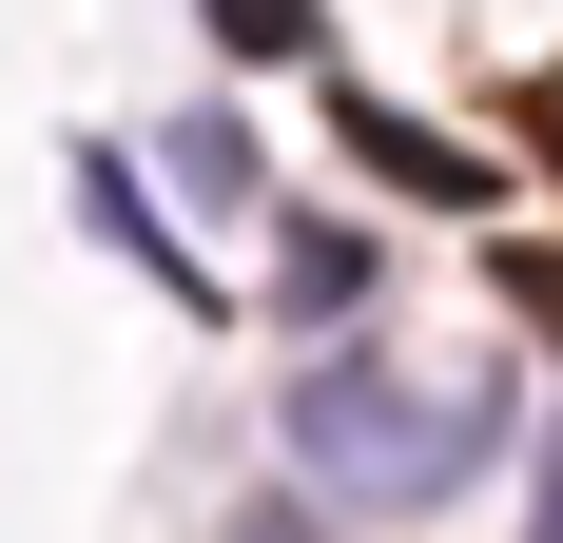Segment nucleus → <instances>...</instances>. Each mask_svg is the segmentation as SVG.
<instances>
[{
	"instance_id": "39448f33",
	"label": "nucleus",
	"mask_w": 563,
	"mask_h": 543,
	"mask_svg": "<svg viewBox=\"0 0 563 543\" xmlns=\"http://www.w3.org/2000/svg\"><path fill=\"white\" fill-rule=\"evenodd\" d=\"M486 291H506L525 330H563V233H506V253H486Z\"/></svg>"
},
{
	"instance_id": "f03ea898",
	"label": "nucleus",
	"mask_w": 563,
	"mask_h": 543,
	"mask_svg": "<svg viewBox=\"0 0 563 543\" xmlns=\"http://www.w3.org/2000/svg\"><path fill=\"white\" fill-rule=\"evenodd\" d=\"M331 136L389 175V195H486V156H466V136H428V117H389V98H350V78H331Z\"/></svg>"
},
{
	"instance_id": "7ed1b4c3",
	"label": "nucleus",
	"mask_w": 563,
	"mask_h": 543,
	"mask_svg": "<svg viewBox=\"0 0 563 543\" xmlns=\"http://www.w3.org/2000/svg\"><path fill=\"white\" fill-rule=\"evenodd\" d=\"M369 272H389L369 233L311 214V233H273V311H291V330H350V311H369Z\"/></svg>"
},
{
	"instance_id": "20e7f679",
	"label": "nucleus",
	"mask_w": 563,
	"mask_h": 543,
	"mask_svg": "<svg viewBox=\"0 0 563 543\" xmlns=\"http://www.w3.org/2000/svg\"><path fill=\"white\" fill-rule=\"evenodd\" d=\"M78 195H98V233H117V253H136V272H175V233H156V195H136V175H117V156L78 175ZM175 291H195V272H175Z\"/></svg>"
},
{
	"instance_id": "423d86ee",
	"label": "nucleus",
	"mask_w": 563,
	"mask_h": 543,
	"mask_svg": "<svg viewBox=\"0 0 563 543\" xmlns=\"http://www.w3.org/2000/svg\"><path fill=\"white\" fill-rule=\"evenodd\" d=\"M195 20H214L233 58H291V40H311V0H195Z\"/></svg>"
},
{
	"instance_id": "1a4fd4ad",
	"label": "nucleus",
	"mask_w": 563,
	"mask_h": 543,
	"mask_svg": "<svg viewBox=\"0 0 563 543\" xmlns=\"http://www.w3.org/2000/svg\"><path fill=\"white\" fill-rule=\"evenodd\" d=\"M525 543H563V446H544V505H525Z\"/></svg>"
},
{
	"instance_id": "0eeeda50",
	"label": "nucleus",
	"mask_w": 563,
	"mask_h": 543,
	"mask_svg": "<svg viewBox=\"0 0 563 543\" xmlns=\"http://www.w3.org/2000/svg\"><path fill=\"white\" fill-rule=\"evenodd\" d=\"M506 117H525V136H544V156H563V78H506Z\"/></svg>"
},
{
	"instance_id": "6e6552de",
	"label": "nucleus",
	"mask_w": 563,
	"mask_h": 543,
	"mask_svg": "<svg viewBox=\"0 0 563 543\" xmlns=\"http://www.w3.org/2000/svg\"><path fill=\"white\" fill-rule=\"evenodd\" d=\"M233 543H331V524H311V505H253V524H233Z\"/></svg>"
},
{
	"instance_id": "f257e3e1",
	"label": "nucleus",
	"mask_w": 563,
	"mask_h": 543,
	"mask_svg": "<svg viewBox=\"0 0 563 543\" xmlns=\"http://www.w3.org/2000/svg\"><path fill=\"white\" fill-rule=\"evenodd\" d=\"M486 446H506V388H486V408H466V388H428V369H369V350H331V369L291 388V466H311V486L331 505H466L486 486Z\"/></svg>"
}]
</instances>
